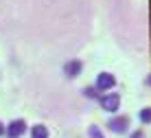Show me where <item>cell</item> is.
<instances>
[{
  "label": "cell",
  "instance_id": "3",
  "mask_svg": "<svg viewBox=\"0 0 151 138\" xmlns=\"http://www.w3.org/2000/svg\"><path fill=\"white\" fill-rule=\"evenodd\" d=\"M24 129H27V123H24V121H13V123L7 127V134H9V138H18V136L24 134Z\"/></svg>",
  "mask_w": 151,
  "mask_h": 138
},
{
  "label": "cell",
  "instance_id": "2",
  "mask_svg": "<svg viewBox=\"0 0 151 138\" xmlns=\"http://www.w3.org/2000/svg\"><path fill=\"white\" fill-rule=\"evenodd\" d=\"M118 105H121V99H118L116 94H105V97L101 99V108L107 110V112H116Z\"/></svg>",
  "mask_w": 151,
  "mask_h": 138
},
{
  "label": "cell",
  "instance_id": "7",
  "mask_svg": "<svg viewBox=\"0 0 151 138\" xmlns=\"http://www.w3.org/2000/svg\"><path fill=\"white\" fill-rule=\"evenodd\" d=\"M140 121H142V123H149L151 121V110H142V112H140Z\"/></svg>",
  "mask_w": 151,
  "mask_h": 138
},
{
  "label": "cell",
  "instance_id": "9",
  "mask_svg": "<svg viewBox=\"0 0 151 138\" xmlns=\"http://www.w3.org/2000/svg\"><path fill=\"white\" fill-rule=\"evenodd\" d=\"M2 134H4V125L0 123V136H2Z\"/></svg>",
  "mask_w": 151,
  "mask_h": 138
},
{
  "label": "cell",
  "instance_id": "6",
  "mask_svg": "<svg viewBox=\"0 0 151 138\" xmlns=\"http://www.w3.org/2000/svg\"><path fill=\"white\" fill-rule=\"evenodd\" d=\"M31 138H48V129L44 125H35L31 129Z\"/></svg>",
  "mask_w": 151,
  "mask_h": 138
},
{
  "label": "cell",
  "instance_id": "8",
  "mask_svg": "<svg viewBox=\"0 0 151 138\" xmlns=\"http://www.w3.org/2000/svg\"><path fill=\"white\" fill-rule=\"evenodd\" d=\"M90 134H92V138H101V131L96 127H90Z\"/></svg>",
  "mask_w": 151,
  "mask_h": 138
},
{
  "label": "cell",
  "instance_id": "1",
  "mask_svg": "<svg viewBox=\"0 0 151 138\" xmlns=\"http://www.w3.org/2000/svg\"><path fill=\"white\" fill-rule=\"evenodd\" d=\"M114 83H116V79L110 72H101L96 77V90H110V88H114Z\"/></svg>",
  "mask_w": 151,
  "mask_h": 138
},
{
  "label": "cell",
  "instance_id": "5",
  "mask_svg": "<svg viewBox=\"0 0 151 138\" xmlns=\"http://www.w3.org/2000/svg\"><path fill=\"white\" fill-rule=\"evenodd\" d=\"M110 127L114 131H118V134H123V131L127 129V118H125V116H118V118L110 121Z\"/></svg>",
  "mask_w": 151,
  "mask_h": 138
},
{
  "label": "cell",
  "instance_id": "4",
  "mask_svg": "<svg viewBox=\"0 0 151 138\" xmlns=\"http://www.w3.org/2000/svg\"><path fill=\"white\" fill-rule=\"evenodd\" d=\"M64 72H66V77L75 79V77L81 72V61H68V64L64 66Z\"/></svg>",
  "mask_w": 151,
  "mask_h": 138
}]
</instances>
